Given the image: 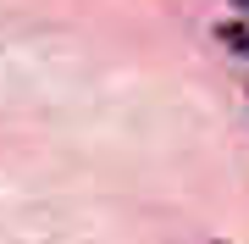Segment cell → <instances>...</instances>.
<instances>
[{
	"mask_svg": "<svg viewBox=\"0 0 249 244\" xmlns=\"http://www.w3.org/2000/svg\"><path fill=\"white\" fill-rule=\"evenodd\" d=\"M216 39H222V45H232L238 56H249V34H244V28H232V22H222V28H216Z\"/></svg>",
	"mask_w": 249,
	"mask_h": 244,
	"instance_id": "cell-1",
	"label": "cell"
},
{
	"mask_svg": "<svg viewBox=\"0 0 249 244\" xmlns=\"http://www.w3.org/2000/svg\"><path fill=\"white\" fill-rule=\"evenodd\" d=\"M232 6H249V0H232Z\"/></svg>",
	"mask_w": 249,
	"mask_h": 244,
	"instance_id": "cell-2",
	"label": "cell"
}]
</instances>
